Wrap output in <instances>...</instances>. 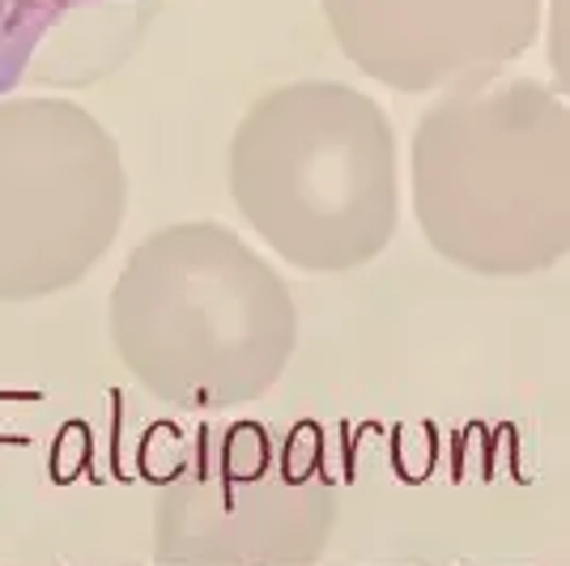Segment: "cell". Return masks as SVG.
<instances>
[{"instance_id": "8992f818", "label": "cell", "mask_w": 570, "mask_h": 566, "mask_svg": "<svg viewBox=\"0 0 570 566\" xmlns=\"http://www.w3.org/2000/svg\"><path fill=\"white\" fill-rule=\"evenodd\" d=\"M333 39L401 95L494 77L537 43L541 0H324Z\"/></svg>"}, {"instance_id": "ba28073f", "label": "cell", "mask_w": 570, "mask_h": 566, "mask_svg": "<svg viewBox=\"0 0 570 566\" xmlns=\"http://www.w3.org/2000/svg\"><path fill=\"white\" fill-rule=\"evenodd\" d=\"M546 566H567V563H562V558H558V563H546Z\"/></svg>"}, {"instance_id": "5b68a950", "label": "cell", "mask_w": 570, "mask_h": 566, "mask_svg": "<svg viewBox=\"0 0 570 566\" xmlns=\"http://www.w3.org/2000/svg\"><path fill=\"white\" fill-rule=\"evenodd\" d=\"M336 502L311 477L273 465L256 422L205 439L158 502V558L184 566H307L333 528Z\"/></svg>"}, {"instance_id": "7a4b0ae2", "label": "cell", "mask_w": 570, "mask_h": 566, "mask_svg": "<svg viewBox=\"0 0 570 566\" xmlns=\"http://www.w3.org/2000/svg\"><path fill=\"white\" fill-rule=\"evenodd\" d=\"M111 341L154 397L222 413L264 397L298 345V311L277 269L217 222L137 243L111 294Z\"/></svg>"}, {"instance_id": "52a82bcc", "label": "cell", "mask_w": 570, "mask_h": 566, "mask_svg": "<svg viewBox=\"0 0 570 566\" xmlns=\"http://www.w3.org/2000/svg\"><path fill=\"white\" fill-rule=\"evenodd\" d=\"M154 0H0V95L22 81H95L119 69Z\"/></svg>"}, {"instance_id": "277c9868", "label": "cell", "mask_w": 570, "mask_h": 566, "mask_svg": "<svg viewBox=\"0 0 570 566\" xmlns=\"http://www.w3.org/2000/svg\"><path fill=\"white\" fill-rule=\"evenodd\" d=\"M128 175L116 137L69 98L0 103V303L77 285L116 243Z\"/></svg>"}, {"instance_id": "6da1fadb", "label": "cell", "mask_w": 570, "mask_h": 566, "mask_svg": "<svg viewBox=\"0 0 570 566\" xmlns=\"http://www.w3.org/2000/svg\"><path fill=\"white\" fill-rule=\"evenodd\" d=\"M413 213L439 256L481 277L570 252V111L537 77L452 86L413 133Z\"/></svg>"}, {"instance_id": "3957f363", "label": "cell", "mask_w": 570, "mask_h": 566, "mask_svg": "<svg viewBox=\"0 0 570 566\" xmlns=\"http://www.w3.org/2000/svg\"><path fill=\"white\" fill-rule=\"evenodd\" d=\"M230 192L252 231L303 273H350L401 226L396 133L345 81L268 90L230 142Z\"/></svg>"}]
</instances>
